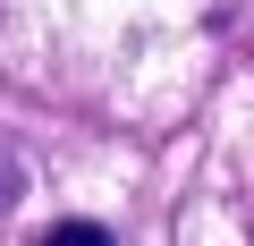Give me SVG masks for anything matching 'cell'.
I'll use <instances>...</instances> for the list:
<instances>
[{
    "instance_id": "6da1fadb",
    "label": "cell",
    "mask_w": 254,
    "mask_h": 246,
    "mask_svg": "<svg viewBox=\"0 0 254 246\" xmlns=\"http://www.w3.org/2000/svg\"><path fill=\"white\" fill-rule=\"evenodd\" d=\"M34 246H119V238H110L102 221H51V229H43Z\"/></svg>"
}]
</instances>
